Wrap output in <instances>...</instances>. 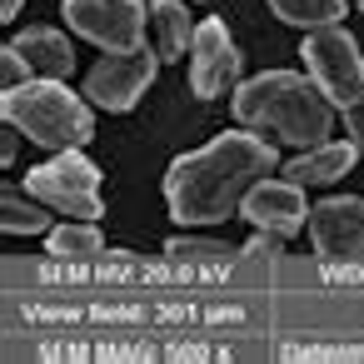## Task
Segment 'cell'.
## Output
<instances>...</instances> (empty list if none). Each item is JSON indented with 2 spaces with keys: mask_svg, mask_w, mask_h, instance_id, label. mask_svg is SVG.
<instances>
[{
  "mask_svg": "<svg viewBox=\"0 0 364 364\" xmlns=\"http://www.w3.org/2000/svg\"><path fill=\"white\" fill-rule=\"evenodd\" d=\"M274 170V145L240 125L230 135H215L210 145L180 155L165 175V200L180 225H220L240 215L245 195Z\"/></svg>",
  "mask_w": 364,
  "mask_h": 364,
  "instance_id": "1",
  "label": "cell"
},
{
  "mask_svg": "<svg viewBox=\"0 0 364 364\" xmlns=\"http://www.w3.org/2000/svg\"><path fill=\"white\" fill-rule=\"evenodd\" d=\"M235 120L259 130V135H274V140H284L294 150H309V145L329 140L334 105L309 75L264 70V75H250L235 90Z\"/></svg>",
  "mask_w": 364,
  "mask_h": 364,
  "instance_id": "2",
  "label": "cell"
},
{
  "mask_svg": "<svg viewBox=\"0 0 364 364\" xmlns=\"http://www.w3.org/2000/svg\"><path fill=\"white\" fill-rule=\"evenodd\" d=\"M0 110H6V125H16L21 135H31V140L46 145V150H80V145H90V135H95L90 100L75 95L65 80L36 75V80L6 90Z\"/></svg>",
  "mask_w": 364,
  "mask_h": 364,
  "instance_id": "3",
  "label": "cell"
},
{
  "mask_svg": "<svg viewBox=\"0 0 364 364\" xmlns=\"http://www.w3.org/2000/svg\"><path fill=\"white\" fill-rule=\"evenodd\" d=\"M304 70L309 80L329 95V105L349 110L364 100V55H359V41L344 31V26H324V31H309L304 46Z\"/></svg>",
  "mask_w": 364,
  "mask_h": 364,
  "instance_id": "4",
  "label": "cell"
},
{
  "mask_svg": "<svg viewBox=\"0 0 364 364\" xmlns=\"http://www.w3.org/2000/svg\"><path fill=\"white\" fill-rule=\"evenodd\" d=\"M26 190L70 220H100L105 215L100 210V170L80 150H55V160H46L26 175Z\"/></svg>",
  "mask_w": 364,
  "mask_h": 364,
  "instance_id": "5",
  "label": "cell"
},
{
  "mask_svg": "<svg viewBox=\"0 0 364 364\" xmlns=\"http://www.w3.org/2000/svg\"><path fill=\"white\" fill-rule=\"evenodd\" d=\"M60 16L75 36L100 50H140L145 46V0H65Z\"/></svg>",
  "mask_w": 364,
  "mask_h": 364,
  "instance_id": "6",
  "label": "cell"
},
{
  "mask_svg": "<svg viewBox=\"0 0 364 364\" xmlns=\"http://www.w3.org/2000/svg\"><path fill=\"white\" fill-rule=\"evenodd\" d=\"M165 60L160 55H150L145 46L140 50H105V60L85 75V100L90 105H100V110H135V100L150 90V80H155V70H160Z\"/></svg>",
  "mask_w": 364,
  "mask_h": 364,
  "instance_id": "7",
  "label": "cell"
},
{
  "mask_svg": "<svg viewBox=\"0 0 364 364\" xmlns=\"http://www.w3.org/2000/svg\"><path fill=\"white\" fill-rule=\"evenodd\" d=\"M309 245L319 259L334 264H364V200L329 195L309 210Z\"/></svg>",
  "mask_w": 364,
  "mask_h": 364,
  "instance_id": "8",
  "label": "cell"
},
{
  "mask_svg": "<svg viewBox=\"0 0 364 364\" xmlns=\"http://www.w3.org/2000/svg\"><path fill=\"white\" fill-rule=\"evenodd\" d=\"M240 75V50L225 31V21H200L195 26V41H190V90L200 100H215L230 80Z\"/></svg>",
  "mask_w": 364,
  "mask_h": 364,
  "instance_id": "9",
  "label": "cell"
},
{
  "mask_svg": "<svg viewBox=\"0 0 364 364\" xmlns=\"http://www.w3.org/2000/svg\"><path fill=\"white\" fill-rule=\"evenodd\" d=\"M240 215L255 225V230H274V235H294V230H304L309 225V205H304V185H294V180H259L250 195H245V205H240Z\"/></svg>",
  "mask_w": 364,
  "mask_h": 364,
  "instance_id": "10",
  "label": "cell"
},
{
  "mask_svg": "<svg viewBox=\"0 0 364 364\" xmlns=\"http://www.w3.org/2000/svg\"><path fill=\"white\" fill-rule=\"evenodd\" d=\"M354 160H359V145L354 140H324V145L299 150L284 165V180H294V185H334L339 175H349Z\"/></svg>",
  "mask_w": 364,
  "mask_h": 364,
  "instance_id": "11",
  "label": "cell"
},
{
  "mask_svg": "<svg viewBox=\"0 0 364 364\" xmlns=\"http://www.w3.org/2000/svg\"><path fill=\"white\" fill-rule=\"evenodd\" d=\"M11 46H16V50L31 60V70L46 75V80H65V75L75 70V50H70V41H65L60 31H50V26H31V31L16 36Z\"/></svg>",
  "mask_w": 364,
  "mask_h": 364,
  "instance_id": "12",
  "label": "cell"
},
{
  "mask_svg": "<svg viewBox=\"0 0 364 364\" xmlns=\"http://www.w3.org/2000/svg\"><path fill=\"white\" fill-rule=\"evenodd\" d=\"M150 11V31H155V55L160 60H180L195 41V26H190V11L180 0H145Z\"/></svg>",
  "mask_w": 364,
  "mask_h": 364,
  "instance_id": "13",
  "label": "cell"
},
{
  "mask_svg": "<svg viewBox=\"0 0 364 364\" xmlns=\"http://www.w3.org/2000/svg\"><path fill=\"white\" fill-rule=\"evenodd\" d=\"M50 205L36 200L31 190H6L0 195V225H6V235H50Z\"/></svg>",
  "mask_w": 364,
  "mask_h": 364,
  "instance_id": "14",
  "label": "cell"
},
{
  "mask_svg": "<svg viewBox=\"0 0 364 364\" xmlns=\"http://www.w3.org/2000/svg\"><path fill=\"white\" fill-rule=\"evenodd\" d=\"M269 11L284 26H299V31H324V26H339L349 16L344 0H269Z\"/></svg>",
  "mask_w": 364,
  "mask_h": 364,
  "instance_id": "15",
  "label": "cell"
},
{
  "mask_svg": "<svg viewBox=\"0 0 364 364\" xmlns=\"http://www.w3.org/2000/svg\"><path fill=\"white\" fill-rule=\"evenodd\" d=\"M100 250H105V240H100L95 220H65L60 230H50V255H60V259H95Z\"/></svg>",
  "mask_w": 364,
  "mask_h": 364,
  "instance_id": "16",
  "label": "cell"
},
{
  "mask_svg": "<svg viewBox=\"0 0 364 364\" xmlns=\"http://www.w3.org/2000/svg\"><path fill=\"white\" fill-rule=\"evenodd\" d=\"M165 255H175V259H230V245H220V240H170Z\"/></svg>",
  "mask_w": 364,
  "mask_h": 364,
  "instance_id": "17",
  "label": "cell"
},
{
  "mask_svg": "<svg viewBox=\"0 0 364 364\" xmlns=\"http://www.w3.org/2000/svg\"><path fill=\"white\" fill-rule=\"evenodd\" d=\"M26 80H36L31 60H26L16 46H6V50H0V90H16V85H26Z\"/></svg>",
  "mask_w": 364,
  "mask_h": 364,
  "instance_id": "18",
  "label": "cell"
},
{
  "mask_svg": "<svg viewBox=\"0 0 364 364\" xmlns=\"http://www.w3.org/2000/svg\"><path fill=\"white\" fill-rule=\"evenodd\" d=\"M245 255H284V235H274V230H255V240L245 245Z\"/></svg>",
  "mask_w": 364,
  "mask_h": 364,
  "instance_id": "19",
  "label": "cell"
},
{
  "mask_svg": "<svg viewBox=\"0 0 364 364\" xmlns=\"http://www.w3.org/2000/svg\"><path fill=\"white\" fill-rule=\"evenodd\" d=\"M344 135H349V140L359 145V155H364V100L344 110Z\"/></svg>",
  "mask_w": 364,
  "mask_h": 364,
  "instance_id": "20",
  "label": "cell"
},
{
  "mask_svg": "<svg viewBox=\"0 0 364 364\" xmlns=\"http://www.w3.org/2000/svg\"><path fill=\"white\" fill-rule=\"evenodd\" d=\"M16 135H21V130L11 125V130H6V140H0V165H11V160H16Z\"/></svg>",
  "mask_w": 364,
  "mask_h": 364,
  "instance_id": "21",
  "label": "cell"
},
{
  "mask_svg": "<svg viewBox=\"0 0 364 364\" xmlns=\"http://www.w3.org/2000/svg\"><path fill=\"white\" fill-rule=\"evenodd\" d=\"M21 6H26V0H0V21H16Z\"/></svg>",
  "mask_w": 364,
  "mask_h": 364,
  "instance_id": "22",
  "label": "cell"
},
{
  "mask_svg": "<svg viewBox=\"0 0 364 364\" xmlns=\"http://www.w3.org/2000/svg\"><path fill=\"white\" fill-rule=\"evenodd\" d=\"M359 16H364V0H359Z\"/></svg>",
  "mask_w": 364,
  "mask_h": 364,
  "instance_id": "23",
  "label": "cell"
}]
</instances>
